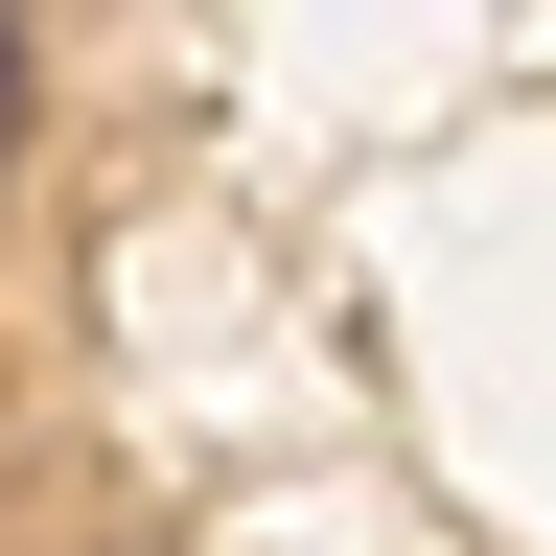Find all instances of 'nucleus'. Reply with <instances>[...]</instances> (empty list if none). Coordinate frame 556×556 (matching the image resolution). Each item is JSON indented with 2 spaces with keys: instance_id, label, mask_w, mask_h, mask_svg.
<instances>
[{
  "instance_id": "obj_1",
  "label": "nucleus",
  "mask_w": 556,
  "mask_h": 556,
  "mask_svg": "<svg viewBox=\"0 0 556 556\" xmlns=\"http://www.w3.org/2000/svg\"><path fill=\"white\" fill-rule=\"evenodd\" d=\"M0 163H24V0H0Z\"/></svg>"
}]
</instances>
